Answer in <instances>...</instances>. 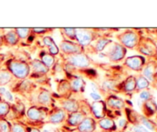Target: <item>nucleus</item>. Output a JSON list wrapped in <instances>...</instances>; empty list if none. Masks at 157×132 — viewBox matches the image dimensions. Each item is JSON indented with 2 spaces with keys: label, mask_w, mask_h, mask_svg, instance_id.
Returning a JSON list of instances; mask_svg holds the SVG:
<instances>
[{
  "label": "nucleus",
  "mask_w": 157,
  "mask_h": 132,
  "mask_svg": "<svg viewBox=\"0 0 157 132\" xmlns=\"http://www.w3.org/2000/svg\"><path fill=\"white\" fill-rule=\"evenodd\" d=\"M6 68L17 79H25L31 73L29 63L17 58H11L6 62Z\"/></svg>",
  "instance_id": "obj_1"
},
{
  "label": "nucleus",
  "mask_w": 157,
  "mask_h": 132,
  "mask_svg": "<svg viewBox=\"0 0 157 132\" xmlns=\"http://www.w3.org/2000/svg\"><path fill=\"white\" fill-rule=\"evenodd\" d=\"M141 36L139 32L133 29H127L117 35V38L121 45L126 49H136Z\"/></svg>",
  "instance_id": "obj_2"
},
{
  "label": "nucleus",
  "mask_w": 157,
  "mask_h": 132,
  "mask_svg": "<svg viewBox=\"0 0 157 132\" xmlns=\"http://www.w3.org/2000/svg\"><path fill=\"white\" fill-rule=\"evenodd\" d=\"M99 37L98 32L92 29H76V41L84 48L90 45Z\"/></svg>",
  "instance_id": "obj_3"
},
{
  "label": "nucleus",
  "mask_w": 157,
  "mask_h": 132,
  "mask_svg": "<svg viewBox=\"0 0 157 132\" xmlns=\"http://www.w3.org/2000/svg\"><path fill=\"white\" fill-rule=\"evenodd\" d=\"M138 52L143 55L148 57L157 56V45L150 37H142L140 39L136 48Z\"/></svg>",
  "instance_id": "obj_4"
},
{
  "label": "nucleus",
  "mask_w": 157,
  "mask_h": 132,
  "mask_svg": "<svg viewBox=\"0 0 157 132\" xmlns=\"http://www.w3.org/2000/svg\"><path fill=\"white\" fill-rule=\"evenodd\" d=\"M59 50H61V52L64 55L68 56V55L84 53V48L83 46H81L77 41L64 39L61 41V44H60Z\"/></svg>",
  "instance_id": "obj_5"
},
{
  "label": "nucleus",
  "mask_w": 157,
  "mask_h": 132,
  "mask_svg": "<svg viewBox=\"0 0 157 132\" xmlns=\"http://www.w3.org/2000/svg\"><path fill=\"white\" fill-rule=\"evenodd\" d=\"M48 108L38 105H32L26 111V116L30 121L40 122L48 118Z\"/></svg>",
  "instance_id": "obj_6"
},
{
  "label": "nucleus",
  "mask_w": 157,
  "mask_h": 132,
  "mask_svg": "<svg viewBox=\"0 0 157 132\" xmlns=\"http://www.w3.org/2000/svg\"><path fill=\"white\" fill-rule=\"evenodd\" d=\"M127 49L120 44L119 42H114L112 44L108 52H107V57L112 62H118L125 58Z\"/></svg>",
  "instance_id": "obj_7"
},
{
  "label": "nucleus",
  "mask_w": 157,
  "mask_h": 132,
  "mask_svg": "<svg viewBox=\"0 0 157 132\" xmlns=\"http://www.w3.org/2000/svg\"><path fill=\"white\" fill-rule=\"evenodd\" d=\"M66 61L67 64H71L75 68H85L90 66L91 60L87 54L80 53L66 56Z\"/></svg>",
  "instance_id": "obj_8"
},
{
  "label": "nucleus",
  "mask_w": 157,
  "mask_h": 132,
  "mask_svg": "<svg viewBox=\"0 0 157 132\" xmlns=\"http://www.w3.org/2000/svg\"><path fill=\"white\" fill-rule=\"evenodd\" d=\"M146 63L145 57L143 55H132L126 58L124 65L134 72H140L143 71Z\"/></svg>",
  "instance_id": "obj_9"
},
{
  "label": "nucleus",
  "mask_w": 157,
  "mask_h": 132,
  "mask_svg": "<svg viewBox=\"0 0 157 132\" xmlns=\"http://www.w3.org/2000/svg\"><path fill=\"white\" fill-rule=\"evenodd\" d=\"M67 113L61 107H55L48 115V122L52 124H59L66 121Z\"/></svg>",
  "instance_id": "obj_10"
},
{
  "label": "nucleus",
  "mask_w": 157,
  "mask_h": 132,
  "mask_svg": "<svg viewBox=\"0 0 157 132\" xmlns=\"http://www.w3.org/2000/svg\"><path fill=\"white\" fill-rule=\"evenodd\" d=\"M90 111L95 118L98 120L102 119L107 115V104L103 100L93 101L90 105Z\"/></svg>",
  "instance_id": "obj_11"
},
{
  "label": "nucleus",
  "mask_w": 157,
  "mask_h": 132,
  "mask_svg": "<svg viewBox=\"0 0 157 132\" xmlns=\"http://www.w3.org/2000/svg\"><path fill=\"white\" fill-rule=\"evenodd\" d=\"M157 62L155 61H151L146 63L144 69H143V75L150 81V82H154L156 81L157 77Z\"/></svg>",
  "instance_id": "obj_12"
},
{
  "label": "nucleus",
  "mask_w": 157,
  "mask_h": 132,
  "mask_svg": "<svg viewBox=\"0 0 157 132\" xmlns=\"http://www.w3.org/2000/svg\"><path fill=\"white\" fill-rule=\"evenodd\" d=\"M85 112L83 111H78L72 112V113H69L67 115V118H66V124L70 127H78L81 121L86 118Z\"/></svg>",
  "instance_id": "obj_13"
},
{
  "label": "nucleus",
  "mask_w": 157,
  "mask_h": 132,
  "mask_svg": "<svg viewBox=\"0 0 157 132\" xmlns=\"http://www.w3.org/2000/svg\"><path fill=\"white\" fill-rule=\"evenodd\" d=\"M97 122L94 118L86 117L77 127L78 132H94L96 130Z\"/></svg>",
  "instance_id": "obj_14"
},
{
  "label": "nucleus",
  "mask_w": 157,
  "mask_h": 132,
  "mask_svg": "<svg viewBox=\"0 0 157 132\" xmlns=\"http://www.w3.org/2000/svg\"><path fill=\"white\" fill-rule=\"evenodd\" d=\"M19 38L15 32V29L8 31L1 36L2 45L7 46H15L19 42Z\"/></svg>",
  "instance_id": "obj_15"
},
{
  "label": "nucleus",
  "mask_w": 157,
  "mask_h": 132,
  "mask_svg": "<svg viewBox=\"0 0 157 132\" xmlns=\"http://www.w3.org/2000/svg\"><path fill=\"white\" fill-rule=\"evenodd\" d=\"M29 65L31 68V72L38 75H44L49 72V68L40 59H33Z\"/></svg>",
  "instance_id": "obj_16"
},
{
  "label": "nucleus",
  "mask_w": 157,
  "mask_h": 132,
  "mask_svg": "<svg viewBox=\"0 0 157 132\" xmlns=\"http://www.w3.org/2000/svg\"><path fill=\"white\" fill-rule=\"evenodd\" d=\"M105 103L107 107H109V108L113 110H121L126 106L124 100L116 95H110L107 97Z\"/></svg>",
  "instance_id": "obj_17"
},
{
  "label": "nucleus",
  "mask_w": 157,
  "mask_h": 132,
  "mask_svg": "<svg viewBox=\"0 0 157 132\" xmlns=\"http://www.w3.org/2000/svg\"><path fill=\"white\" fill-rule=\"evenodd\" d=\"M61 108L64 109L68 114L80 110L79 102L74 98H64L61 101Z\"/></svg>",
  "instance_id": "obj_18"
},
{
  "label": "nucleus",
  "mask_w": 157,
  "mask_h": 132,
  "mask_svg": "<svg viewBox=\"0 0 157 132\" xmlns=\"http://www.w3.org/2000/svg\"><path fill=\"white\" fill-rule=\"evenodd\" d=\"M52 94L49 91L45 88H40V91L38 92V97H37V102L41 107H46V106L51 105L52 104Z\"/></svg>",
  "instance_id": "obj_19"
},
{
  "label": "nucleus",
  "mask_w": 157,
  "mask_h": 132,
  "mask_svg": "<svg viewBox=\"0 0 157 132\" xmlns=\"http://www.w3.org/2000/svg\"><path fill=\"white\" fill-rule=\"evenodd\" d=\"M142 109L144 113V116L150 118L157 112V104L154 98L144 101L142 104Z\"/></svg>",
  "instance_id": "obj_20"
},
{
  "label": "nucleus",
  "mask_w": 157,
  "mask_h": 132,
  "mask_svg": "<svg viewBox=\"0 0 157 132\" xmlns=\"http://www.w3.org/2000/svg\"><path fill=\"white\" fill-rule=\"evenodd\" d=\"M42 42L43 44H44V45L46 46V47L48 48V49L49 54L55 56V55H57L59 53V47L57 45L55 40H54L51 36H48V35L44 36V38H42Z\"/></svg>",
  "instance_id": "obj_21"
},
{
  "label": "nucleus",
  "mask_w": 157,
  "mask_h": 132,
  "mask_svg": "<svg viewBox=\"0 0 157 132\" xmlns=\"http://www.w3.org/2000/svg\"><path fill=\"white\" fill-rule=\"evenodd\" d=\"M58 94L64 98H67V96L72 92L70 81L67 80H61L57 87Z\"/></svg>",
  "instance_id": "obj_22"
},
{
  "label": "nucleus",
  "mask_w": 157,
  "mask_h": 132,
  "mask_svg": "<svg viewBox=\"0 0 157 132\" xmlns=\"http://www.w3.org/2000/svg\"><path fill=\"white\" fill-rule=\"evenodd\" d=\"M98 125L101 129L104 130H110L113 131L117 129V124L114 120L111 118H104L102 119L98 120Z\"/></svg>",
  "instance_id": "obj_23"
},
{
  "label": "nucleus",
  "mask_w": 157,
  "mask_h": 132,
  "mask_svg": "<svg viewBox=\"0 0 157 132\" xmlns=\"http://www.w3.org/2000/svg\"><path fill=\"white\" fill-rule=\"evenodd\" d=\"M123 90L127 93L133 92L136 90V76L130 75L126 78L123 84Z\"/></svg>",
  "instance_id": "obj_24"
},
{
  "label": "nucleus",
  "mask_w": 157,
  "mask_h": 132,
  "mask_svg": "<svg viewBox=\"0 0 157 132\" xmlns=\"http://www.w3.org/2000/svg\"><path fill=\"white\" fill-rule=\"evenodd\" d=\"M72 91L83 92L85 90V81L81 77H75L70 81Z\"/></svg>",
  "instance_id": "obj_25"
},
{
  "label": "nucleus",
  "mask_w": 157,
  "mask_h": 132,
  "mask_svg": "<svg viewBox=\"0 0 157 132\" xmlns=\"http://www.w3.org/2000/svg\"><path fill=\"white\" fill-rule=\"evenodd\" d=\"M14 77L6 68L0 69V87H4L13 80Z\"/></svg>",
  "instance_id": "obj_26"
},
{
  "label": "nucleus",
  "mask_w": 157,
  "mask_h": 132,
  "mask_svg": "<svg viewBox=\"0 0 157 132\" xmlns=\"http://www.w3.org/2000/svg\"><path fill=\"white\" fill-rule=\"evenodd\" d=\"M112 42V40L110 38H107V37H99L96 40V44L94 45L95 51L97 52H101L105 49L107 45Z\"/></svg>",
  "instance_id": "obj_27"
},
{
  "label": "nucleus",
  "mask_w": 157,
  "mask_h": 132,
  "mask_svg": "<svg viewBox=\"0 0 157 132\" xmlns=\"http://www.w3.org/2000/svg\"><path fill=\"white\" fill-rule=\"evenodd\" d=\"M139 124H142L143 126H144L149 130H156L157 129V124L156 123L149 118L145 117L144 115H140Z\"/></svg>",
  "instance_id": "obj_28"
},
{
  "label": "nucleus",
  "mask_w": 157,
  "mask_h": 132,
  "mask_svg": "<svg viewBox=\"0 0 157 132\" xmlns=\"http://www.w3.org/2000/svg\"><path fill=\"white\" fill-rule=\"evenodd\" d=\"M136 91H144L147 90L150 85V82L147 78L143 75H138L136 77Z\"/></svg>",
  "instance_id": "obj_29"
},
{
  "label": "nucleus",
  "mask_w": 157,
  "mask_h": 132,
  "mask_svg": "<svg viewBox=\"0 0 157 132\" xmlns=\"http://www.w3.org/2000/svg\"><path fill=\"white\" fill-rule=\"evenodd\" d=\"M40 60L49 69L53 67L55 63V57L48 52H42L40 55Z\"/></svg>",
  "instance_id": "obj_30"
},
{
  "label": "nucleus",
  "mask_w": 157,
  "mask_h": 132,
  "mask_svg": "<svg viewBox=\"0 0 157 132\" xmlns=\"http://www.w3.org/2000/svg\"><path fill=\"white\" fill-rule=\"evenodd\" d=\"M11 104L6 100H0V119L6 118L10 112Z\"/></svg>",
  "instance_id": "obj_31"
},
{
  "label": "nucleus",
  "mask_w": 157,
  "mask_h": 132,
  "mask_svg": "<svg viewBox=\"0 0 157 132\" xmlns=\"http://www.w3.org/2000/svg\"><path fill=\"white\" fill-rule=\"evenodd\" d=\"M61 33L64 34L65 37H67L70 41H76V29L74 28H64L61 29Z\"/></svg>",
  "instance_id": "obj_32"
},
{
  "label": "nucleus",
  "mask_w": 157,
  "mask_h": 132,
  "mask_svg": "<svg viewBox=\"0 0 157 132\" xmlns=\"http://www.w3.org/2000/svg\"><path fill=\"white\" fill-rule=\"evenodd\" d=\"M15 32L18 35L19 39H26L29 38V35L32 33V30L29 28H18V29H15Z\"/></svg>",
  "instance_id": "obj_33"
},
{
  "label": "nucleus",
  "mask_w": 157,
  "mask_h": 132,
  "mask_svg": "<svg viewBox=\"0 0 157 132\" xmlns=\"http://www.w3.org/2000/svg\"><path fill=\"white\" fill-rule=\"evenodd\" d=\"M0 132H12V124L6 118L0 119Z\"/></svg>",
  "instance_id": "obj_34"
},
{
  "label": "nucleus",
  "mask_w": 157,
  "mask_h": 132,
  "mask_svg": "<svg viewBox=\"0 0 157 132\" xmlns=\"http://www.w3.org/2000/svg\"><path fill=\"white\" fill-rule=\"evenodd\" d=\"M117 87L116 81L113 80H107L102 83V88L106 91H113L115 90Z\"/></svg>",
  "instance_id": "obj_35"
},
{
  "label": "nucleus",
  "mask_w": 157,
  "mask_h": 132,
  "mask_svg": "<svg viewBox=\"0 0 157 132\" xmlns=\"http://www.w3.org/2000/svg\"><path fill=\"white\" fill-rule=\"evenodd\" d=\"M152 98H153V95H152L151 92H150V91L147 90H147L141 91V92L140 93V100L142 101L143 102L152 99Z\"/></svg>",
  "instance_id": "obj_36"
},
{
  "label": "nucleus",
  "mask_w": 157,
  "mask_h": 132,
  "mask_svg": "<svg viewBox=\"0 0 157 132\" xmlns=\"http://www.w3.org/2000/svg\"><path fill=\"white\" fill-rule=\"evenodd\" d=\"M12 132H27L26 127L20 123L15 122L12 124Z\"/></svg>",
  "instance_id": "obj_37"
},
{
  "label": "nucleus",
  "mask_w": 157,
  "mask_h": 132,
  "mask_svg": "<svg viewBox=\"0 0 157 132\" xmlns=\"http://www.w3.org/2000/svg\"><path fill=\"white\" fill-rule=\"evenodd\" d=\"M32 33L36 34V35H44L46 33L50 32L52 31V29H48V28H32L31 29Z\"/></svg>",
  "instance_id": "obj_38"
},
{
  "label": "nucleus",
  "mask_w": 157,
  "mask_h": 132,
  "mask_svg": "<svg viewBox=\"0 0 157 132\" xmlns=\"http://www.w3.org/2000/svg\"><path fill=\"white\" fill-rule=\"evenodd\" d=\"M132 132H150V130L146 128L142 124H134L132 127Z\"/></svg>",
  "instance_id": "obj_39"
},
{
  "label": "nucleus",
  "mask_w": 157,
  "mask_h": 132,
  "mask_svg": "<svg viewBox=\"0 0 157 132\" xmlns=\"http://www.w3.org/2000/svg\"><path fill=\"white\" fill-rule=\"evenodd\" d=\"M3 96L5 97V98H6V100H7L8 102H12V101H14V98H13V95H12V94L9 91H6V92L5 93V95H3Z\"/></svg>",
  "instance_id": "obj_40"
},
{
  "label": "nucleus",
  "mask_w": 157,
  "mask_h": 132,
  "mask_svg": "<svg viewBox=\"0 0 157 132\" xmlns=\"http://www.w3.org/2000/svg\"><path fill=\"white\" fill-rule=\"evenodd\" d=\"M90 97L94 100V101H100L101 100V95L100 94L96 93V92H93L91 91L90 93Z\"/></svg>",
  "instance_id": "obj_41"
},
{
  "label": "nucleus",
  "mask_w": 157,
  "mask_h": 132,
  "mask_svg": "<svg viewBox=\"0 0 157 132\" xmlns=\"http://www.w3.org/2000/svg\"><path fill=\"white\" fill-rule=\"evenodd\" d=\"M127 121L126 119H121L119 121V123H118V125H119L120 127L121 128H125L127 126Z\"/></svg>",
  "instance_id": "obj_42"
},
{
  "label": "nucleus",
  "mask_w": 157,
  "mask_h": 132,
  "mask_svg": "<svg viewBox=\"0 0 157 132\" xmlns=\"http://www.w3.org/2000/svg\"><path fill=\"white\" fill-rule=\"evenodd\" d=\"M90 86H91V89H92V91L93 92H96V93H98L99 94V87H98V85H97L96 84H94V83H90Z\"/></svg>",
  "instance_id": "obj_43"
},
{
  "label": "nucleus",
  "mask_w": 157,
  "mask_h": 132,
  "mask_svg": "<svg viewBox=\"0 0 157 132\" xmlns=\"http://www.w3.org/2000/svg\"><path fill=\"white\" fill-rule=\"evenodd\" d=\"M27 132H41L38 128L35 127H26Z\"/></svg>",
  "instance_id": "obj_44"
},
{
  "label": "nucleus",
  "mask_w": 157,
  "mask_h": 132,
  "mask_svg": "<svg viewBox=\"0 0 157 132\" xmlns=\"http://www.w3.org/2000/svg\"><path fill=\"white\" fill-rule=\"evenodd\" d=\"M42 132H59L58 130L55 128H45L42 130Z\"/></svg>",
  "instance_id": "obj_45"
},
{
  "label": "nucleus",
  "mask_w": 157,
  "mask_h": 132,
  "mask_svg": "<svg viewBox=\"0 0 157 132\" xmlns=\"http://www.w3.org/2000/svg\"><path fill=\"white\" fill-rule=\"evenodd\" d=\"M6 91H7V89L5 87H0V95H2L3 96L6 92Z\"/></svg>",
  "instance_id": "obj_46"
},
{
  "label": "nucleus",
  "mask_w": 157,
  "mask_h": 132,
  "mask_svg": "<svg viewBox=\"0 0 157 132\" xmlns=\"http://www.w3.org/2000/svg\"><path fill=\"white\" fill-rule=\"evenodd\" d=\"M4 60H5V55H3V54H0V66H1V64H2Z\"/></svg>",
  "instance_id": "obj_47"
},
{
  "label": "nucleus",
  "mask_w": 157,
  "mask_h": 132,
  "mask_svg": "<svg viewBox=\"0 0 157 132\" xmlns=\"http://www.w3.org/2000/svg\"><path fill=\"white\" fill-rule=\"evenodd\" d=\"M0 44L2 45V41H1V36H0Z\"/></svg>",
  "instance_id": "obj_48"
},
{
  "label": "nucleus",
  "mask_w": 157,
  "mask_h": 132,
  "mask_svg": "<svg viewBox=\"0 0 157 132\" xmlns=\"http://www.w3.org/2000/svg\"><path fill=\"white\" fill-rule=\"evenodd\" d=\"M128 132H132V131H128Z\"/></svg>",
  "instance_id": "obj_49"
}]
</instances>
